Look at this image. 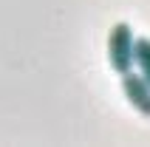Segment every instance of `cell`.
I'll return each mask as SVG.
<instances>
[{
    "instance_id": "cell-1",
    "label": "cell",
    "mask_w": 150,
    "mask_h": 147,
    "mask_svg": "<svg viewBox=\"0 0 150 147\" xmlns=\"http://www.w3.org/2000/svg\"><path fill=\"white\" fill-rule=\"evenodd\" d=\"M133 31L127 23H116L108 34V62L116 74H127L133 68Z\"/></svg>"
},
{
    "instance_id": "cell-2",
    "label": "cell",
    "mask_w": 150,
    "mask_h": 147,
    "mask_svg": "<svg viewBox=\"0 0 150 147\" xmlns=\"http://www.w3.org/2000/svg\"><path fill=\"white\" fill-rule=\"evenodd\" d=\"M122 88H125V96L130 99V105L142 116H150V85L144 82L142 74H133V71L122 74Z\"/></svg>"
},
{
    "instance_id": "cell-3",
    "label": "cell",
    "mask_w": 150,
    "mask_h": 147,
    "mask_svg": "<svg viewBox=\"0 0 150 147\" xmlns=\"http://www.w3.org/2000/svg\"><path fill=\"white\" fill-rule=\"evenodd\" d=\"M133 65H139V74L150 85V40L147 37H139L133 42Z\"/></svg>"
}]
</instances>
